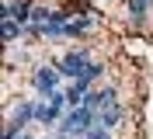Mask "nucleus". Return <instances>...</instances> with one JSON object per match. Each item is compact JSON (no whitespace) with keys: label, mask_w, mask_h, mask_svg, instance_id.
I'll return each mask as SVG.
<instances>
[{"label":"nucleus","mask_w":153,"mask_h":139,"mask_svg":"<svg viewBox=\"0 0 153 139\" xmlns=\"http://www.w3.org/2000/svg\"><path fill=\"white\" fill-rule=\"evenodd\" d=\"M91 59H94L91 49H87V45H76V49H66V52L56 59V70L63 73V80H66V83H73V80L84 77V70H87Z\"/></svg>","instance_id":"obj_1"},{"label":"nucleus","mask_w":153,"mask_h":139,"mask_svg":"<svg viewBox=\"0 0 153 139\" xmlns=\"http://www.w3.org/2000/svg\"><path fill=\"white\" fill-rule=\"evenodd\" d=\"M31 91H35V97H49L52 91H63V73L56 70V63L31 66Z\"/></svg>","instance_id":"obj_2"},{"label":"nucleus","mask_w":153,"mask_h":139,"mask_svg":"<svg viewBox=\"0 0 153 139\" xmlns=\"http://www.w3.org/2000/svg\"><path fill=\"white\" fill-rule=\"evenodd\" d=\"M118 87L115 83H108V87H94V91H87L84 94V108H91V111H108V108H115V104H122L118 101Z\"/></svg>","instance_id":"obj_3"},{"label":"nucleus","mask_w":153,"mask_h":139,"mask_svg":"<svg viewBox=\"0 0 153 139\" xmlns=\"http://www.w3.org/2000/svg\"><path fill=\"white\" fill-rule=\"evenodd\" d=\"M7 122H14L18 129H31L35 125V97H18V104H10Z\"/></svg>","instance_id":"obj_4"},{"label":"nucleus","mask_w":153,"mask_h":139,"mask_svg":"<svg viewBox=\"0 0 153 139\" xmlns=\"http://www.w3.org/2000/svg\"><path fill=\"white\" fill-rule=\"evenodd\" d=\"M150 4L146 0H125V21H129V28H146L150 25Z\"/></svg>","instance_id":"obj_5"},{"label":"nucleus","mask_w":153,"mask_h":139,"mask_svg":"<svg viewBox=\"0 0 153 139\" xmlns=\"http://www.w3.org/2000/svg\"><path fill=\"white\" fill-rule=\"evenodd\" d=\"M59 122H63V115H59V111L52 108L45 97H35V125H42V129H49V132H52Z\"/></svg>","instance_id":"obj_6"},{"label":"nucleus","mask_w":153,"mask_h":139,"mask_svg":"<svg viewBox=\"0 0 153 139\" xmlns=\"http://www.w3.org/2000/svg\"><path fill=\"white\" fill-rule=\"evenodd\" d=\"M97 25H101V21H97L94 14H76V18L63 28V35H66V38H84V35H91Z\"/></svg>","instance_id":"obj_7"},{"label":"nucleus","mask_w":153,"mask_h":139,"mask_svg":"<svg viewBox=\"0 0 153 139\" xmlns=\"http://www.w3.org/2000/svg\"><path fill=\"white\" fill-rule=\"evenodd\" d=\"M125 118H129V108H125V104H115V108H108V111H97V125L108 129V132L122 129Z\"/></svg>","instance_id":"obj_8"},{"label":"nucleus","mask_w":153,"mask_h":139,"mask_svg":"<svg viewBox=\"0 0 153 139\" xmlns=\"http://www.w3.org/2000/svg\"><path fill=\"white\" fill-rule=\"evenodd\" d=\"M0 35H4L7 45H14V42H25L28 38V28L18 25V21H0Z\"/></svg>","instance_id":"obj_9"},{"label":"nucleus","mask_w":153,"mask_h":139,"mask_svg":"<svg viewBox=\"0 0 153 139\" xmlns=\"http://www.w3.org/2000/svg\"><path fill=\"white\" fill-rule=\"evenodd\" d=\"M105 73H108V63H101V59H91L80 80H87V83H91V87H97V80H101V77H105Z\"/></svg>","instance_id":"obj_10"},{"label":"nucleus","mask_w":153,"mask_h":139,"mask_svg":"<svg viewBox=\"0 0 153 139\" xmlns=\"http://www.w3.org/2000/svg\"><path fill=\"white\" fill-rule=\"evenodd\" d=\"M52 10L56 7H49V4H31V25H49V21H52Z\"/></svg>","instance_id":"obj_11"},{"label":"nucleus","mask_w":153,"mask_h":139,"mask_svg":"<svg viewBox=\"0 0 153 139\" xmlns=\"http://www.w3.org/2000/svg\"><path fill=\"white\" fill-rule=\"evenodd\" d=\"M63 28H66V25H52V21H49V25H42V38H66Z\"/></svg>","instance_id":"obj_12"},{"label":"nucleus","mask_w":153,"mask_h":139,"mask_svg":"<svg viewBox=\"0 0 153 139\" xmlns=\"http://www.w3.org/2000/svg\"><path fill=\"white\" fill-rule=\"evenodd\" d=\"M84 139H115V132H108V129H101V125H94V129L87 132Z\"/></svg>","instance_id":"obj_13"},{"label":"nucleus","mask_w":153,"mask_h":139,"mask_svg":"<svg viewBox=\"0 0 153 139\" xmlns=\"http://www.w3.org/2000/svg\"><path fill=\"white\" fill-rule=\"evenodd\" d=\"M18 139H38V132H35V129H28V132H21Z\"/></svg>","instance_id":"obj_14"}]
</instances>
